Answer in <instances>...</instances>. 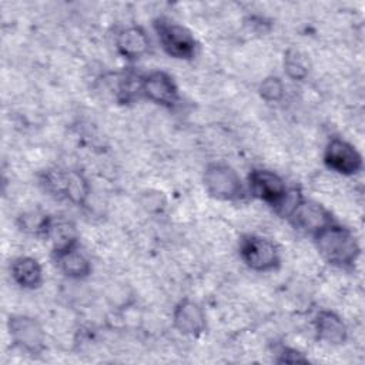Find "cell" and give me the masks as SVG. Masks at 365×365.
Returning <instances> with one entry per match:
<instances>
[{
    "label": "cell",
    "instance_id": "obj_11",
    "mask_svg": "<svg viewBox=\"0 0 365 365\" xmlns=\"http://www.w3.org/2000/svg\"><path fill=\"white\" fill-rule=\"evenodd\" d=\"M48 184L58 194H64L74 202H81L87 195V184L77 173H57L48 177Z\"/></svg>",
    "mask_w": 365,
    "mask_h": 365
},
{
    "label": "cell",
    "instance_id": "obj_15",
    "mask_svg": "<svg viewBox=\"0 0 365 365\" xmlns=\"http://www.w3.org/2000/svg\"><path fill=\"white\" fill-rule=\"evenodd\" d=\"M57 261L64 274L68 277L80 278L90 272V262L78 248L71 247L61 252H57Z\"/></svg>",
    "mask_w": 365,
    "mask_h": 365
},
{
    "label": "cell",
    "instance_id": "obj_3",
    "mask_svg": "<svg viewBox=\"0 0 365 365\" xmlns=\"http://www.w3.org/2000/svg\"><path fill=\"white\" fill-rule=\"evenodd\" d=\"M207 191L221 200H234L242 194V182L237 171L227 164H210L204 173Z\"/></svg>",
    "mask_w": 365,
    "mask_h": 365
},
{
    "label": "cell",
    "instance_id": "obj_10",
    "mask_svg": "<svg viewBox=\"0 0 365 365\" xmlns=\"http://www.w3.org/2000/svg\"><path fill=\"white\" fill-rule=\"evenodd\" d=\"M175 328L187 335H198L205 328V314L202 308L190 299L181 301L174 309Z\"/></svg>",
    "mask_w": 365,
    "mask_h": 365
},
{
    "label": "cell",
    "instance_id": "obj_7",
    "mask_svg": "<svg viewBox=\"0 0 365 365\" xmlns=\"http://www.w3.org/2000/svg\"><path fill=\"white\" fill-rule=\"evenodd\" d=\"M250 187L255 197L265 202L279 205L287 198V187L282 178L268 170H254L250 174Z\"/></svg>",
    "mask_w": 365,
    "mask_h": 365
},
{
    "label": "cell",
    "instance_id": "obj_18",
    "mask_svg": "<svg viewBox=\"0 0 365 365\" xmlns=\"http://www.w3.org/2000/svg\"><path fill=\"white\" fill-rule=\"evenodd\" d=\"M305 361L307 359L302 356V354H299L295 349H284L279 358V362H305Z\"/></svg>",
    "mask_w": 365,
    "mask_h": 365
},
{
    "label": "cell",
    "instance_id": "obj_13",
    "mask_svg": "<svg viewBox=\"0 0 365 365\" xmlns=\"http://www.w3.org/2000/svg\"><path fill=\"white\" fill-rule=\"evenodd\" d=\"M150 41L145 31L140 27H125L117 36V48L128 58H135L148 50Z\"/></svg>",
    "mask_w": 365,
    "mask_h": 365
},
{
    "label": "cell",
    "instance_id": "obj_8",
    "mask_svg": "<svg viewBox=\"0 0 365 365\" xmlns=\"http://www.w3.org/2000/svg\"><path fill=\"white\" fill-rule=\"evenodd\" d=\"M9 329L13 341L29 352H38L43 348L44 334L37 321L29 317H13L9 321Z\"/></svg>",
    "mask_w": 365,
    "mask_h": 365
},
{
    "label": "cell",
    "instance_id": "obj_17",
    "mask_svg": "<svg viewBox=\"0 0 365 365\" xmlns=\"http://www.w3.org/2000/svg\"><path fill=\"white\" fill-rule=\"evenodd\" d=\"M285 68H287L288 76H291L292 78H302L307 73L304 64L297 57H289L285 63Z\"/></svg>",
    "mask_w": 365,
    "mask_h": 365
},
{
    "label": "cell",
    "instance_id": "obj_4",
    "mask_svg": "<svg viewBox=\"0 0 365 365\" xmlns=\"http://www.w3.org/2000/svg\"><path fill=\"white\" fill-rule=\"evenodd\" d=\"M160 43L163 48L175 58H191L195 53V38L192 34L182 26L160 20L155 26Z\"/></svg>",
    "mask_w": 365,
    "mask_h": 365
},
{
    "label": "cell",
    "instance_id": "obj_16",
    "mask_svg": "<svg viewBox=\"0 0 365 365\" xmlns=\"http://www.w3.org/2000/svg\"><path fill=\"white\" fill-rule=\"evenodd\" d=\"M259 93L268 101H278L284 94L282 81L278 77H267L259 84Z\"/></svg>",
    "mask_w": 365,
    "mask_h": 365
},
{
    "label": "cell",
    "instance_id": "obj_5",
    "mask_svg": "<svg viewBox=\"0 0 365 365\" xmlns=\"http://www.w3.org/2000/svg\"><path fill=\"white\" fill-rule=\"evenodd\" d=\"M324 161L328 168L344 175L356 174L362 168L361 154L349 143L341 138H334L328 143Z\"/></svg>",
    "mask_w": 365,
    "mask_h": 365
},
{
    "label": "cell",
    "instance_id": "obj_1",
    "mask_svg": "<svg viewBox=\"0 0 365 365\" xmlns=\"http://www.w3.org/2000/svg\"><path fill=\"white\" fill-rule=\"evenodd\" d=\"M315 242L319 254L335 265H349L359 254V247L352 232L334 222L315 234Z\"/></svg>",
    "mask_w": 365,
    "mask_h": 365
},
{
    "label": "cell",
    "instance_id": "obj_12",
    "mask_svg": "<svg viewBox=\"0 0 365 365\" xmlns=\"http://www.w3.org/2000/svg\"><path fill=\"white\" fill-rule=\"evenodd\" d=\"M315 329L318 336L328 344L338 345L346 339L345 324L336 314L331 311H322L317 315Z\"/></svg>",
    "mask_w": 365,
    "mask_h": 365
},
{
    "label": "cell",
    "instance_id": "obj_14",
    "mask_svg": "<svg viewBox=\"0 0 365 365\" xmlns=\"http://www.w3.org/2000/svg\"><path fill=\"white\" fill-rule=\"evenodd\" d=\"M13 279L23 288H36L41 282V267L31 257H20L11 265Z\"/></svg>",
    "mask_w": 365,
    "mask_h": 365
},
{
    "label": "cell",
    "instance_id": "obj_6",
    "mask_svg": "<svg viewBox=\"0 0 365 365\" xmlns=\"http://www.w3.org/2000/svg\"><path fill=\"white\" fill-rule=\"evenodd\" d=\"M289 217L298 228L314 234L332 222L331 214L321 204L311 200H298L294 202Z\"/></svg>",
    "mask_w": 365,
    "mask_h": 365
},
{
    "label": "cell",
    "instance_id": "obj_2",
    "mask_svg": "<svg viewBox=\"0 0 365 365\" xmlns=\"http://www.w3.org/2000/svg\"><path fill=\"white\" fill-rule=\"evenodd\" d=\"M242 261L255 271H268L279 261L278 250L272 241L259 235H247L240 244Z\"/></svg>",
    "mask_w": 365,
    "mask_h": 365
},
{
    "label": "cell",
    "instance_id": "obj_9",
    "mask_svg": "<svg viewBox=\"0 0 365 365\" xmlns=\"http://www.w3.org/2000/svg\"><path fill=\"white\" fill-rule=\"evenodd\" d=\"M141 90L147 98L161 106H174L178 101V88L164 71H153L143 78Z\"/></svg>",
    "mask_w": 365,
    "mask_h": 365
}]
</instances>
